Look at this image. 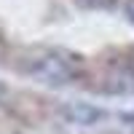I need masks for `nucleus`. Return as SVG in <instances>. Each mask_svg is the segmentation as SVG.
Instances as JSON below:
<instances>
[{"instance_id":"f03ea898","label":"nucleus","mask_w":134,"mask_h":134,"mask_svg":"<svg viewBox=\"0 0 134 134\" xmlns=\"http://www.w3.org/2000/svg\"><path fill=\"white\" fill-rule=\"evenodd\" d=\"M105 97H131L134 94V51H124L107 59L97 72V83L91 86Z\"/></svg>"},{"instance_id":"7ed1b4c3","label":"nucleus","mask_w":134,"mask_h":134,"mask_svg":"<svg viewBox=\"0 0 134 134\" xmlns=\"http://www.w3.org/2000/svg\"><path fill=\"white\" fill-rule=\"evenodd\" d=\"M64 113H67V118L72 124H97L102 118V110H97L91 105H70Z\"/></svg>"},{"instance_id":"20e7f679","label":"nucleus","mask_w":134,"mask_h":134,"mask_svg":"<svg viewBox=\"0 0 134 134\" xmlns=\"http://www.w3.org/2000/svg\"><path fill=\"white\" fill-rule=\"evenodd\" d=\"M126 16H129L131 24H134V0H126Z\"/></svg>"},{"instance_id":"f257e3e1","label":"nucleus","mask_w":134,"mask_h":134,"mask_svg":"<svg viewBox=\"0 0 134 134\" xmlns=\"http://www.w3.org/2000/svg\"><path fill=\"white\" fill-rule=\"evenodd\" d=\"M24 72L46 86H67L81 75V64L62 48H32L24 57Z\"/></svg>"}]
</instances>
